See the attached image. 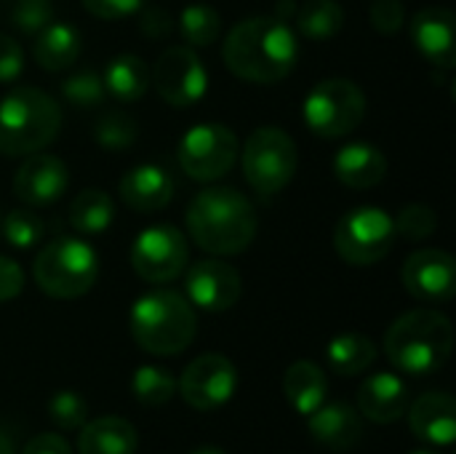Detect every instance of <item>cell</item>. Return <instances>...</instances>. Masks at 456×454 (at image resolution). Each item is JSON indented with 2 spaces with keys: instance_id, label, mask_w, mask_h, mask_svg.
<instances>
[{
  "instance_id": "obj_1",
  "label": "cell",
  "mask_w": 456,
  "mask_h": 454,
  "mask_svg": "<svg viewBox=\"0 0 456 454\" xmlns=\"http://www.w3.org/2000/svg\"><path fill=\"white\" fill-rule=\"evenodd\" d=\"M227 70L248 83H281L299 62V40L289 21L278 16H251L238 21L222 45Z\"/></svg>"
},
{
  "instance_id": "obj_2",
  "label": "cell",
  "mask_w": 456,
  "mask_h": 454,
  "mask_svg": "<svg viewBox=\"0 0 456 454\" xmlns=\"http://www.w3.org/2000/svg\"><path fill=\"white\" fill-rule=\"evenodd\" d=\"M187 233L214 257H235L256 238V209L235 187H206L187 206Z\"/></svg>"
},
{
  "instance_id": "obj_3",
  "label": "cell",
  "mask_w": 456,
  "mask_h": 454,
  "mask_svg": "<svg viewBox=\"0 0 456 454\" xmlns=\"http://www.w3.org/2000/svg\"><path fill=\"white\" fill-rule=\"evenodd\" d=\"M454 351V326L444 313L411 310L403 313L385 334V356L411 377H428L446 367Z\"/></svg>"
},
{
  "instance_id": "obj_4",
  "label": "cell",
  "mask_w": 456,
  "mask_h": 454,
  "mask_svg": "<svg viewBox=\"0 0 456 454\" xmlns=\"http://www.w3.org/2000/svg\"><path fill=\"white\" fill-rule=\"evenodd\" d=\"M61 128V107L35 86L11 88L0 99V155L27 158L48 147Z\"/></svg>"
},
{
  "instance_id": "obj_5",
  "label": "cell",
  "mask_w": 456,
  "mask_h": 454,
  "mask_svg": "<svg viewBox=\"0 0 456 454\" xmlns=\"http://www.w3.org/2000/svg\"><path fill=\"white\" fill-rule=\"evenodd\" d=\"M198 332V316L187 297L158 289L139 297L131 308V337L152 356H176L187 351Z\"/></svg>"
},
{
  "instance_id": "obj_6",
  "label": "cell",
  "mask_w": 456,
  "mask_h": 454,
  "mask_svg": "<svg viewBox=\"0 0 456 454\" xmlns=\"http://www.w3.org/2000/svg\"><path fill=\"white\" fill-rule=\"evenodd\" d=\"M35 284L53 300H75L91 292L99 276V257L83 238H53L40 249L32 265Z\"/></svg>"
},
{
  "instance_id": "obj_7",
  "label": "cell",
  "mask_w": 456,
  "mask_h": 454,
  "mask_svg": "<svg viewBox=\"0 0 456 454\" xmlns=\"http://www.w3.org/2000/svg\"><path fill=\"white\" fill-rule=\"evenodd\" d=\"M297 142L278 126H262L243 144V174L262 198L278 195L297 174Z\"/></svg>"
},
{
  "instance_id": "obj_8",
  "label": "cell",
  "mask_w": 456,
  "mask_h": 454,
  "mask_svg": "<svg viewBox=\"0 0 456 454\" xmlns=\"http://www.w3.org/2000/svg\"><path fill=\"white\" fill-rule=\"evenodd\" d=\"M366 115V94L347 78H329L313 86L305 96L302 118L307 128L321 139L347 136L361 126Z\"/></svg>"
},
{
  "instance_id": "obj_9",
  "label": "cell",
  "mask_w": 456,
  "mask_h": 454,
  "mask_svg": "<svg viewBox=\"0 0 456 454\" xmlns=\"http://www.w3.org/2000/svg\"><path fill=\"white\" fill-rule=\"evenodd\" d=\"M398 241L393 217L379 206L347 211L334 227V249L347 265H374L385 260Z\"/></svg>"
},
{
  "instance_id": "obj_10",
  "label": "cell",
  "mask_w": 456,
  "mask_h": 454,
  "mask_svg": "<svg viewBox=\"0 0 456 454\" xmlns=\"http://www.w3.org/2000/svg\"><path fill=\"white\" fill-rule=\"evenodd\" d=\"M182 171L195 182H216L238 161V136L222 123H198L184 131L176 147Z\"/></svg>"
},
{
  "instance_id": "obj_11",
  "label": "cell",
  "mask_w": 456,
  "mask_h": 454,
  "mask_svg": "<svg viewBox=\"0 0 456 454\" xmlns=\"http://www.w3.org/2000/svg\"><path fill=\"white\" fill-rule=\"evenodd\" d=\"M187 238L174 225L144 227L131 244V268L147 284H168L187 268Z\"/></svg>"
},
{
  "instance_id": "obj_12",
  "label": "cell",
  "mask_w": 456,
  "mask_h": 454,
  "mask_svg": "<svg viewBox=\"0 0 456 454\" xmlns=\"http://www.w3.org/2000/svg\"><path fill=\"white\" fill-rule=\"evenodd\" d=\"M150 80L155 83V91L160 94V99L176 110L198 104L208 88L206 64L190 45H168L158 56Z\"/></svg>"
},
{
  "instance_id": "obj_13",
  "label": "cell",
  "mask_w": 456,
  "mask_h": 454,
  "mask_svg": "<svg viewBox=\"0 0 456 454\" xmlns=\"http://www.w3.org/2000/svg\"><path fill=\"white\" fill-rule=\"evenodd\" d=\"M238 385V375L230 359L219 353H206L195 359L179 377V393L182 399L200 412L224 407Z\"/></svg>"
},
{
  "instance_id": "obj_14",
  "label": "cell",
  "mask_w": 456,
  "mask_h": 454,
  "mask_svg": "<svg viewBox=\"0 0 456 454\" xmlns=\"http://www.w3.org/2000/svg\"><path fill=\"white\" fill-rule=\"evenodd\" d=\"M406 292L419 302L444 305L456 294V262L444 249H419L406 257L401 270Z\"/></svg>"
},
{
  "instance_id": "obj_15",
  "label": "cell",
  "mask_w": 456,
  "mask_h": 454,
  "mask_svg": "<svg viewBox=\"0 0 456 454\" xmlns=\"http://www.w3.org/2000/svg\"><path fill=\"white\" fill-rule=\"evenodd\" d=\"M184 292L192 308L222 313V310H230L240 300L243 281H240V273L224 260H200L187 270Z\"/></svg>"
},
{
  "instance_id": "obj_16",
  "label": "cell",
  "mask_w": 456,
  "mask_h": 454,
  "mask_svg": "<svg viewBox=\"0 0 456 454\" xmlns=\"http://www.w3.org/2000/svg\"><path fill=\"white\" fill-rule=\"evenodd\" d=\"M67 185L69 171L56 155L32 153L13 177V195L27 206H51L67 193Z\"/></svg>"
},
{
  "instance_id": "obj_17",
  "label": "cell",
  "mask_w": 456,
  "mask_h": 454,
  "mask_svg": "<svg viewBox=\"0 0 456 454\" xmlns=\"http://www.w3.org/2000/svg\"><path fill=\"white\" fill-rule=\"evenodd\" d=\"M411 43L417 51L441 70H454L456 64V19L449 8L428 5L419 8L409 24Z\"/></svg>"
},
{
  "instance_id": "obj_18",
  "label": "cell",
  "mask_w": 456,
  "mask_h": 454,
  "mask_svg": "<svg viewBox=\"0 0 456 454\" xmlns=\"http://www.w3.org/2000/svg\"><path fill=\"white\" fill-rule=\"evenodd\" d=\"M174 190H176L174 177L168 174V169H163L158 163H139V166L128 169L118 185L120 201L128 209L142 211V214L166 209L174 198Z\"/></svg>"
},
{
  "instance_id": "obj_19",
  "label": "cell",
  "mask_w": 456,
  "mask_h": 454,
  "mask_svg": "<svg viewBox=\"0 0 456 454\" xmlns=\"http://www.w3.org/2000/svg\"><path fill=\"white\" fill-rule=\"evenodd\" d=\"M310 436L334 452H347L353 447H358V442L363 439V420L361 412L353 409L350 404L334 401V404H321L310 420H307Z\"/></svg>"
},
{
  "instance_id": "obj_20",
  "label": "cell",
  "mask_w": 456,
  "mask_h": 454,
  "mask_svg": "<svg viewBox=\"0 0 456 454\" xmlns=\"http://www.w3.org/2000/svg\"><path fill=\"white\" fill-rule=\"evenodd\" d=\"M358 409L361 417L377 425L395 423L409 409V388L398 375L379 372L358 388Z\"/></svg>"
},
{
  "instance_id": "obj_21",
  "label": "cell",
  "mask_w": 456,
  "mask_h": 454,
  "mask_svg": "<svg viewBox=\"0 0 456 454\" xmlns=\"http://www.w3.org/2000/svg\"><path fill=\"white\" fill-rule=\"evenodd\" d=\"M411 431L436 447H452L456 439V404L452 393L433 391L414 401L411 412Z\"/></svg>"
},
{
  "instance_id": "obj_22",
  "label": "cell",
  "mask_w": 456,
  "mask_h": 454,
  "mask_svg": "<svg viewBox=\"0 0 456 454\" xmlns=\"http://www.w3.org/2000/svg\"><path fill=\"white\" fill-rule=\"evenodd\" d=\"M334 174L345 187L369 190L377 187L387 174V158L369 142H350L334 155Z\"/></svg>"
},
{
  "instance_id": "obj_23",
  "label": "cell",
  "mask_w": 456,
  "mask_h": 454,
  "mask_svg": "<svg viewBox=\"0 0 456 454\" xmlns=\"http://www.w3.org/2000/svg\"><path fill=\"white\" fill-rule=\"evenodd\" d=\"M80 56V32L72 24L51 21L35 35L32 59L45 72H61L69 70Z\"/></svg>"
},
{
  "instance_id": "obj_24",
  "label": "cell",
  "mask_w": 456,
  "mask_h": 454,
  "mask_svg": "<svg viewBox=\"0 0 456 454\" xmlns=\"http://www.w3.org/2000/svg\"><path fill=\"white\" fill-rule=\"evenodd\" d=\"M136 428L123 417H96L80 428V454H136Z\"/></svg>"
},
{
  "instance_id": "obj_25",
  "label": "cell",
  "mask_w": 456,
  "mask_h": 454,
  "mask_svg": "<svg viewBox=\"0 0 456 454\" xmlns=\"http://www.w3.org/2000/svg\"><path fill=\"white\" fill-rule=\"evenodd\" d=\"M283 393L299 415L310 417L321 404H326V396H329L326 372L313 361H297L286 369Z\"/></svg>"
},
{
  "instance_id": "obj_26",
  "label": "cell",
  "mask_w": 456,
  "mask_h": 454,
  "mask_svg": "<svg viewBox=\"0 0 456 454\" xmlns=\"http://www.w3.org/2000/svg\"><path fill=\"white\" fill-rule=\"evenodd\" d=\"M150 67L142 56L136 54H120L115 59H110L102 80L110 96H115L118 102H136L147 94L150 88Z\"/></svg>"
},
{
  "instance_id": "obj_27",
  "label": "cell",
  "mask_w": 456,
  "mask_h": 454,
  "mask_svg": "<svg viewBox=\"0 0 456 454\" xmlns=\"http://www.w3.org/2000/svg\"><path fill=\"white\" fill-rule=\"evenodd\" d=\"M374 359H377V345L361 332H345L334 337L326 348V361L331 372L342 377H355L366 372L374 364Z\"/></svg>"
},
{
  "instance_id": "obj_28",
  "label": "cell",
  "mask_w": 456,
  "mask_h": 454,
  "mask_svg": "<svg viewBox=\"0 0 456 454\" xmlns=\"http://www.w3.org/2000/svg\"><path fill=\"white\" fill-rule=\"evenodd\" d=\"M112 219H115V203L110 193L99 187H88L77 193L69 206V225L80 235H99L112 225Z\"/></svg>"
},
{
  "instance_id": "obj_29",
  "label": "cell",
  "mask_w": 456,
  "mask_h": 454,
  "mask_svg": "<svg viewBox=\"0 0 456 454\" xmlns=\"http://www.w3.org/2000/svg\"><path fill=\"white\" fill-rule=\"evenodd\" d=\"M294 19L310 40H329L345 27V11L337 0H307L297 8Z\"/></svg>"
},
{
  "instance_id": "obj_30",
  "label": "cell",
  "mask_w": 456,
  "mask_h": 454,
  "mask_svg": "<svg viewBox=\"0 0 456 454\" xmlns=\"http://www.w3.org/2000/svg\"><path fill=\"white\" fill-rule=\"evenodd\" d=\"M179 32L190 48H208L222 35V16L206 3H192L179 13Z\"/></svg>"
},
{
  "instance_id": "obj_31",
  "label": "cell",
  "mask_w": 456,
  "mask_h": 454,
  "mask_svg": "<svg viewBox=\"0 0 456 454\" xmlns=\"http://www.w3.org/2000/svg\"><path fill=\"white\" fill-rule=\"evenodd\" d=\"M131 391L144 407H166L176 393V380L168 369L144 364L131 377Z\"/></svg>"
},
{
  "instance_id": "obj_32",
  "label": "cell",
  "mask_w": 456,
  "mask_h": 454,
  "mask_svg": "<svg viewBox=\"0 0 456 454\" xmlns=\"http://www.w3.org/2000/svg\"><path fill=\"white\" fill-rule=\"evenodd\" d=\"M139 136V123L120 110H107L94 123V139L104 150H128Z\"/></svg>"
},
{
  "instance_id": "obj_33",
  "label": "cell",
  "mask_w": 456,
  "mask_h": 454,
  "mask_svg": "<svg viewBox=\"0 0 456 454\" xmlns=\"http://www.w3.org/2000/svg\"><path fill=\"white\" fill-rule=\"evenodd\" d=\"M61 94L69 104H75L77 110H94L104 104L107 88L99 72L94 70H77L72 72L64 83H61Z\"/></svg>"
},
{
  "instance_id": "obj_34",
  "label": "cell",
  "mask_w": 456,
  "mask_h": 454,
  "mask_svg": "<svg viewBox=\"0 0 456 454\" xmlns=\"http://www.w3.org/2000/svg\"><path fill=\"white\" fill-rule=\"evenodd\" d=\"M43 235H45V222L29 209H16L3 219V238L13 249H29L40 244Z\"/></svg>"
},
{
  "instance_id": "obj_35",
  "label": "cell",
  "mask_w": 456,
  "mask_h": 454,
  "mask_svg": "<svg viewBox=\"0 0 456 454\" xmlns=\"http://www.w3.org/2000/svg\"><path fill=\"white\" fill-rule=\"evenodd\" d=\"M393 222H395L398 238H406V241H428L438 230V214L425 203L403 206Z\"/></svg>"
},
{
  "instance_id": "obj_36",
  "label": "cell",
  "mask_w": 456,
  "mask_h": 454,
  "mask_svg": "<svg viewBox=\"0 0 456 454\" xmlns=\"http://www.w3.org/2000/svg\"><path fill=\"white\" fill-rule=\"evenodd\" d=\"M8 19L21 35H37L53 21V0H13Z\"/></svg>"
},
{
  "instance_id": "obj_37",
  "label": "cell",
  "mask_w": 456,
  "mask_h": 454,
  "mask_svg": "<svg viewBox=\"0 0 456 454\" xmlns=\"http://www.w3.org/2000/svg\"><path fill=\"white\" fill-rule=\"evenodd\" d=\"M48 417L61 431H80L88 417V404L75 391H61L48 401Z\"/></svg>"
},
{
  "instance_id": "obj_38",
  "label": "cell",
  "mask_w": 456,
  "mask_h": 454,
  "mask_svg": "<svg viewBox=\"0 0 456 454\" xmlns=\"http://www.w3.org/2000/svg\"><path fill=\"white\" fill-rule=\"evenodd\" d=\"M371 27L382 35H395L406 24V8L401 0H377L369 11Z\"/></svg>"
},
{
  "instance_id": "obj_39",
  "label": "cell",
  "mask_w": 456,
  "mask_h": 454,
  "mask_svg": "<svg viewBox=\"0 0 456 454\" xmlns=\"http://www.w3.org/2000/svg\"><path fill=\"white\" fill-rule=\"evenodd\" d=\"M24 70V48L16 43V37L0 32V83L16 80Z\"/></svg>"
},
{
  "instance_id": "obj_40",
  "label": "cell",
  "mask_w": 456,
  "mask_h": 454,
  "mask_svg": "<svg viewBox=\"0 0 456 454\" xmlns=\"http://www.w3.org/2000/svg\"><path fill=\"white\" fill-rule=\"evenodd\" d=\"M80 3L91 16L104 19V21L126 19L144 5V0H80Z\"/></svg>"
},
{
  "instance_id": "obj_41",
  "label": "cell",
  "mask_w": 456,
  "mask_h": 454,
  "mask_svg": "<svg viewBox=\"0 0 456 454\" xmlns=\"http://www.w3.org/2000/svg\"><path fill=\"white\" fill-rule=\"evenodd\" d=\"M21 289H24V270L13 260L0 257V302L19 297Z\"/></svg>"
},
{
  "instance_id": "obj_42",
  "label": "cell",
  "mask_w": 456,
  "mask_h": 454,
  "mask_svg": "<svg viewBox=\"0 0 456 454\" xmlns=\"http://www.w3.org/2000/svg\"><path fill=\"white\" fill-rule=\"evenodd\" d=\"M21 454H72L69 444L56 433H37L24 444Z\"/></svg>"
},
{
  "instance_id": "obj_43",
  "label": "cell",
  "mask_w": 456,
  "mask_h": 454,
  "mask_svg": "<svg viewBox=\"0 0 456 454\" xmlns=\"http://www.w3.org/2000/svg\"><path fill=\"white\" fill-rule=\"evenodd\" d=\"M139 27H142V32L147 37H166L174 29V21H171V16L163 8H150V11H144Z\"/></svg>"
},
{
  "instance_id": "obj_44",
  "label": "cell",
  "mask_w": 456,
  "mask_h": 454,
  "mask_svg": "<svg viewBox=\"0 0 456 454\" xmlns=\"http://www.w3.org/2000/svg\"><path fill=\"white\" fill-rule=\"evenodd\" d=\"M16 428L8 423H0V454H16Z\"/></svg>"
},
{
  "instance_id": "obj_45",
  "label": "cell",
  "mask_w": 456,
  "mask_h": 454,
  "mask_svg": "<svg viewBox=\"0 0 456 454\" xmlns=\"http://www.w3.org/2000/svg\"><path fill=\"white\" fill-rule=\"evenodd\" d=\"M294 13H297V5H294V0H281L278 11H275L273 16H278V19L289 21V16H294Z\"/></svg>"
},
{
  "instance_id": "obj_46",
  "label": "cell",
  "mask_w": 456,
  "mask_h": 454,
  "mask_svg": "<svg viewBox=\"0 0 456 454\" xmlns=\"http://www.w3.org/2000/svg\"><path fill=\"white\" fill-rule=\"evenodd\" d=\"M192 454H227V452H222V450H214V447H206V450H198V452H192Z\"/></svg>"
},
{
  "instance_id": "obj_47",
  "label": "cell",
  "mask_w": 456,
  "mask_h": 454,
  "mask_svg": "<svg viewBox=\"0 0 456 454\" xmlns=\"http://www.w3.org/2000/svg\"><path fill=\"white\" fill-rule=\"evenodd\" d=\"M411 454H436V452H425V450H422V452H411Z\"/></svg>"
}]
</instances>
